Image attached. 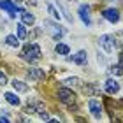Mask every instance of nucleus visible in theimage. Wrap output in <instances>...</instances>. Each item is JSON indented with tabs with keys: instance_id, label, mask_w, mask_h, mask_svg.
<instances>
[{
	"instance_id": "1",
	"label": "nucleus",
	"mask_w": 123,
	"mask_h": 123,
	"mask_svg": "<svg viewBox=\"0 0 123 123\" xmlns=\"http://www.w3.org/2000/svg\"><path fill=\"white\" fill-rule=\"evenodd\" d=\"M41 55H42V51H41V48H39V44L32 42V44H26V46H25L23 53H21V56H23L25 60H28L30 63H32V62H37L39 58H41Z\"/></svg>"
},
{
	"instance_id": "2",
	"label": "nucleus",
	"mask_w": 123,
	"mask_h": 123,
	"mask_svg": "<svg viewBox=\"0 0 123 123\" xmlns=\"http://www.w3.org/2000/svg\"><path fill=\"white\" fill-rule=\"evenodd\" d=\"M98 46L102 48L105 53H111L116 46H118V42H116V39H114L113 35L104 33V35H100V39H98Z\"/></svg>"
},
{
	"instance_id": "3",
	"label": "nucleus",
	"mask_w": 123,
	"mask_h": 123,
	"mask_svg": "<svg viewBox=\"0 0 123 123\" xmlns=\"http://www.w3.org/2000/svg\"><path fill=\"white\" fill-rule=\"evenodd\" d=\"M56 97H58L60 102H63L65 105H72L76 102V93L72 90H69V88H60L58 93H56Z\"/></svg>"
},
{
	"instance_id": "4",
	"label": "nucleus",
	"mask_w": 123,
	"mask_h": 123,
	"mask_svg": "<svg viewBox=\"0 0 123 123\" xmlns=\"http://www.w3.org/2000/svg\"><path fill=\"white\" fill-rule=\"evenodd\" d=\"M44 25H46V30L51 33V37H53V41H60L62 37H63V33H65V30L62 28V26L58 25V23H53V21H44Z\"/></svg>"
},
{
	"instance_id": "5",
	"label": "nucleus",
	"mask_w": 123,
	"mask_h": 123,
	"mask_svg": "<svg viewBox=\"0 0 123 123\" xmlns=\"http://www.w3.org/2000/svg\"><path fill=\"white\" fill-rule=\"evenodd\" d=\"M26 76H28L32 81H42L44 77H46V72L42 69H37V67H30V69L26 70Z\"/></svg>"
},
{
	"instance_id": "6",
	"label": "nucleus",
	"mask_w": 123,
	"mask_h": 123,
	"mask_svg": "<svg viewBox=\"0 0 123 123\" xmlns=\"http://www.w3.org/2000/svg\"><path fill=\"white\" fill-rule=\"evenodd\" d=\"M79 18H81V21H83V23H85L86 26H90V25H92V18H90V5L83 4L81 7H79Z\"/></svg>"
},
{
	"instance_id": "7",
	"label": "nucleus",
	"mask_w": 123,
	"mask_h": 123,
	"mask_svg": "<svg viewBox=\"0 0 123 123\" xmlns=\"http://www.w3.org/2000/svg\"><path fill=\"white\" fill-rule=\"evenodd\" d=\"M88 107H90V111H92V114L95 116V118H100L102 116V104L98 102V100H95V98H92L90 102H88Z\"/></svg>"
},
{
	"instance_id": "8",
	"label": "nucleus",
	"mask_w": 123,
	"mask_h": 123,
	"mask_svg": "<svg viewBox=\"0 0 123 123\" xmlns=\"http://www.w3.org/2000/svg\"><path fill=\"white\" fill-rule=\"evenodd\" d=\"M83 92H85L88 97H98L102 90H100V86L95 85V83H88L86 86H83Z\"/></svg>"
},
{
	"instance_id": "9",
	"label": "nucleus",
	"mask_w": 123,
	"mask_h": 123,
	"mask_svg": "<svg viewBox=\"0 0 123 123\" xmlns=\"http://www.w3.org/2000/svg\"><path fill=\"white\" fill-rule=\"evenodd\" d=\"M102 16L107 21H111V23H118L120 21V11L118 9H105L102 12Z\"/></svg>"
},
{
	"instance_id": "10",
	"label": "nucleus",
	"mask_w": 123,
	"mask_h": 123,
	"mask_svg": "<svg viewBox=\"0 0 123 123\" xmlns=\"http://www.w3.org/2000/svg\"><path fill=\"white\" fill-rule=\"evenodd\" d=\"M104 90L107 92L109 95H114V93L120 92V83L116 79H107V81H105V85H104Z\"/></svg>"
},
{
	"instance_id": "11",
	"label": "nucleus",
	"mask_w": 123,
	"mask_h": 123,
	"mask_svg": "<svg viewBox=\"0 0 123 123\" xmlns=\"http://www.w3.org/2000/svg\"><path fill=\"white\" fill-rule=\"evenodd\" d=\"M69 60H72V62H74V63H77V65H85L86 62H88V58H86V51H77L76 55H72Z\"/></svg>"
},
{
	"instance_id": "12",
	"label": "nucleus",
	"mask_w": 123,
	"mask_h": 123,
	"mask_svg": "<svg viewBox=\"0 0 123 123\" xmlns=\"http://www.w3.org/2000/svg\"><path fill=\"white\" fill-rule=\"evenodd\" d=\"M0 7H2V9H5V11H7V12H9L11 16H14L16 12H19V11L16 9V5H14L12 2H9V0H2V2H0Z\"/></svg>"
},
{
	"instance_id": "13",
	"label": "nucleus",
	"mask_w": 123,
	"mask_h": 123,
	"mask_svg": "<svg viewBox=\"0 0 123 123\" xmlns=\"http://www.w3.org/2000/svg\"><path fill=\"white\" fill-rule=\"evenodd\" d=\"M19 14H21V19H23V23L25 25H33V23H35V16H33L32 12H26V11H21L19 9Z\"/></svg>"
},
{
	"instance_id": "14",
	"label": "nucleus",
	"mask_w": 123,
	"mask_h": 123,
	"mask_svg": "<svg viewBox=\"0 0 123 123\" xmlns=\"http://www.w3.org/2000/svg\"><path fill=\"white\" fill-rule=\"evenodd\" d=\"M12 88H14V92H19V93H25V92H28V85H25L23 81H19V79H14L12 83Z\"/></svg>"
},
{
	"instance_id": "15",
	"label": "nucleus",
	"mask_w": 123,
	"mask_h": 123,
	"mask_svg": "<svg viewBox=\"0 0 123 123\" xmlns=\"http://www.w3.org/2000/svg\"><path fill=\"white\" fill-rule=\"evenodd\" d=\"M4 97H5V100H7V102H9L11 105H19V97H18L16 93H11V92H7V93L4 95Z\"/></svg>"
},
{
	"instance_id": "16",
	"label": "nucleus",
	"mask_w": 123,
	"mask_h": 123,
	"mask_svg": "<svg viewBox=\"0 0 123 123\" xmlns=\"http://www.w3.org/2000/svg\"><path fill=\"white\" fill-rule=\"evenodd\" d=\"M5 44L11 48H18L19 46V37H16V35H7L5 37Z\"/></svg>"
},
{
	"instance_id": "17",
	"label": "nucleus",
	"mask_w": 123,
	"mask_h": 123,
	"mask_svg": "<svg viewBox=\"0 0 123 123\" xmlns=\"http://www.w3.org/2000/svg\"><path fill=\"white\" fill-rule=\"evenodd\" d=\"M55 51H56L58 55H69V53H70V48L67 46V44H62V42H58L56 46H55Z\"/></svg>"
},
{
	"instance_id": "18",
	"label": "nucleus",
	"mask_w": 123,
	"mask_h": 123,
	"mask_svg": "<svg viewBox=\"0 0 123 123\" xmlns=\"http://www.w3.org/2000/svg\"><path fill=\"white\" fill-rule=\"evenodd\" d=\"M16 30H18V37H19V41H25V39H26V28H25V23H18V25H16Z\"/></svg>"
},
{
	"instance_id": "19",
	"label": "nucleus",
	"mask_w": 123,
	"mask_h": 123,
	"mask_svg": "<svg viewBox=\"0 0 123 123\" xmlns=\"http://www.w3.org/2000/svg\"><path fill=\"white\" fill-rule=\"evenodd\" d=\"M67 86H81V79L79 77H69V79L63 81Z\"/></svg>"
},
{
	"instance_id": "20",
	"label": "nucleus",
	"mask_w": 123,
	"mask_h": 123,
	"mask_svg": "<svg viewBox=\"0 0 123 123\" xmlns=\"http://www.w3.org/2000/svg\"><path fill=\"white\" fill-rule=\"evenodd\" d=\"M48 11H49V12H51V16H53L55 19H60V14H58V11L55 9L53 5H51V4H48Z\"/></svg>"
},
{
	"instance_id": "21",
	"label": "nucleus",
	"mask_w": 123,
	"mask_h": 123,
	"mask_svg": "<svg viewBox=\"0 0 123 123\" xmlns=\"http://www.w3.org/2000/svg\"><path fill=\"white\" fill-rule=\"evenodd\" d=\"M111 74H123V69L120 65H111V69H109Z\"/></svg>"
},
{
	"instance_id": "22",
	"label": "nucleus",
	"mask_w": 123,
	"mask_h": 123,
	"mask_svg": "<svg viewBox=\"0 0 123 123\" xmlns=\"http://www.w3.org/2000/svg\"><path fill=\"white\" fill-rule=\"evenodd\" d=\"M0 85H2V86L7 85V76H5L4 72H0Z\"/></svg>"
},
{
	"instance_id": "23",
	"label": "nucleus",
	"mask_w": 123,
	"mask_h": 123,
	"mask_svg": "<svg viewBox=\"0 0 123 123\" xmlns=\"http://www.w3.org/2000/svg\"><path fill=\"white\" fill-rule=\"evenodd\" d=\"M39 116H41V120H49V116H48L46 111H41V113H39Z\"/></svg>"
},
{
	"instance_id": "24",
	"label": "nucleus",
	"mask_w": 123,
	"mask_h": 123,
	"mask_svg": "<svg viewBox=\"0 0 123 123\" xmlns=\"http://www.w3.org/2000/svg\"><path fill=\"white\" fill-rule=\"evenodd\" d=\"M11 118H7V116H0V123H9Z\"/></svg>"
},
{
	"instance_id": "25",
	"label": "nucleus",
	"mask_w": 123,
	"mask_h": 123,
	"mask_svg": "<svg viewBox=\"0 0 123 123\" xmlns=\"http://www.w3.org/2000/svg\"><path fill=\"white\" fill-rule=\"evenodd\" d=\"M120 67H121V69H123V51L120 53Z\"/></svg>"
},
{
	"instance_id": "26",
	"label": "nucleus",
	"mask_w": 123,
	"mask_h": 123,
	"mask_svg": "<svg viewBox=\"0 0 123 123\" xmlns=\"http://www.w3.org/2000/svg\"><path fill=\"white\" fill-rule=\"evenodd\" d=\"M28 4H32V5H35V4H37V0H28Z\"/></svg>"
},
{
	"instance_id": "27",
	"label": "nucleus",
	"mask_w": 123,
	"mask_h": 123,
	"mask_svg": "<svg viewBox=\"0 0 123 123\" xmlns=\"http://www.w3.org/2000/svg\"><path fill=\"white\" fill-rule=\"evenodd\" d=\"M16 2H21V0H16Z\"/></svg>"
}]
</instances>
